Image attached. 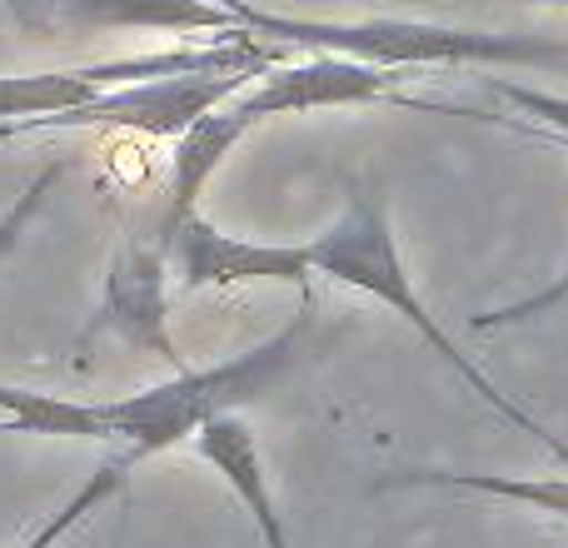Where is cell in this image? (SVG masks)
Returning <instances> with one entry per match:
<instances>
[{"label":"cell","mask_w":568,"mask_h":548,"mask_svg":"<svg viewBox=\"0 0 568 548\" xmlns=\"http://www.w3.org/2000/svg\"><path fill=\"white\" fill-rule=\"evenodd\" d=\"M235 20L275 45H300L314 55H349L384 70H419V65H544L568 70V40L544 35H494V30L439 26V20H304L275 16L250 0H235Z\"/></svg>","instance_id":"1"},{"label":"cell","mask_w":568,"mask_h":548,"mask_svg":"<svg viewBox=\"0 0 568 548\" xmlns=\"http://www.w3.org/2000/svg\"><path fill=\"white\" fill-rule=\"evenodd\" d=\"M310 260H314V274H324V280H334V284H349V290H359V294H369V300L389 304L404 324H414V334H419V339L429 344V349L439 354V359L449 364V369L459 374V379L469 384V389L479 394L494 414H504L514 429L534 434V439H539L554 459L568 464V444L554 439V434L544 429L529 409H519L509 394H499V384H494L489 374H484L479 364H474L469 354L449 339V334H444V324L424 309L419 290H414L409 270H404V260H399V240H394L389 210H384V200L374 195V190H349L344 215L334 220L324 235L310 240Z\"/></svg>","instance_id":"2"},{"label":"cell","mask_w":568,"mask_h":548,"mask_svg":"<svg viewBox=\"0 0 568 548\" xmlns=\"http://www.w3.org/2000/svg\"><path fill=\"white\" fill-rule=\"evenodd\" d=\"M310 324H314V309L304 304L280 334H270L265 344L235 354V359L210 364V369H185L170 384H155V389L95 404L110 439L125 444L130 464L150 459V454H165L175 444H190L200 434V424H210L215 414H240L245 404L265 399L304 354Z\"/></svg>","instance_id":"3"},{"label":"cell","mask_w":568,"mask_h":548,"mask_svg":"<svg viewBox=\"0 0 568 548\" xmlns=\"http://www.w3.org/2000/svg\"><path fill=\"white\" fill-rule=\"evenodd\" d=\"M260 70H220V75H160L135 85L100 90L95 100L60 115H36L0 125V135H36V130H135V135H185L195 120L235 100L245 85H255Z\"/></svg>","instance_id":"4"},{"label":"cell","mask_w":568,"mask_h":548,"mask_svg":"<svg viewBox=\"0 0 568 548\" xmlns=\"http://www.w3.org/2000/svg\"><path fill=\"white\" fill-rule=\"evenodd\" d=\"M170 270L180 290H235V284H294L310 290L314 260L310 245H255L215 230L205 215H190L170 230Z\"/></svg>","instance_id":"5"},{"label":"cell","mask_w":568,"mask_h":548,"mask_svg":"<svg viewBox=\"0 0 568 548\" xmlns=\"http://www.w3.org/2000/svg\"><path fill=\"white\" fill-rule=\"evenodd\" d=\"M165 270H170V250L165 240L145 245V240H125V250L115 255L105 280V300H100L95 319L80 334V349H90L95 334H115L130 349L155 354L165 359L175 374H185L175 339H170V319H165Z\"/></svg>","instance_id":"6"},{"label":"cell","mask_w":568,"mask_h":548,"mask_svg":"<svg viewBox=\"0 0 568 548\" xmlns=\"http://www.w3.org/2000/svg\"><path fill=\"white\" fill-rule=\"evenodd\" d=\"M399 70L364 65L349 55H310L300 65H275L235 95V110L250 115V125L270 115H300V110H329V105H374L389 100L399 85Z\"/></svg>","instance_id":"7"},{"label":"cell","mask_w":568,"mask_h":548,"mask_svg":"<svg viewBox=\"0 0 568 548\" xmlns=\"http://www.w3.org/2000/svg\"><path fill=\"white\" fill-rule=\"evenodd\" d=\"M190 449L220 474V479L235 489V499L250 509L265 548H290V534H284V514L275 504V489H270L265 459H260V439L245 424V414H215L210 424H200V434L190 439Z\"/></svg>","instance_id":"8"},{"label":"cell","mask_w":568,"mask_h":548,"mask_svg":"<svg viewBox=\"0 0 568 548\" xmlns=\"http://www.w3.org/2000/svg\"><path fill=\"white\" fill-rule=\"evenodd\" d=\"M250 130H255L250 115H240L235 100H225V105L210 110L205 120H195L185 135H175V150H170V210H165V220H160V240H170V230H175L180 220L195 215L210 175H215L220 160H225Z\"/></svg>","instance_id":"9"},{"label":"cell","mask_w":568,"mask_h":548,"mask_svg":"<svg viewBox=\"0 0 568 548\" xmlns=\"http://www.w3.org/2000/svg\"><path fill=\"white\" fill-rule=\"evenodd\" d=\"M50 26H160V30H235V6L220 0H45Z\"/></svg>","instance_id":"10"},{"label":"cell","mask_w":568,"mask_h":548,"mask_svg":"<svg viewBox=\"0 0 568 548\" xmlns=\"http://www.w3.org/2000/svg\"><path fill=\"white\" fill-rule=\"evenodd\" d=\"M379 489H464V494H489V499L529 504L539 514L568 519V479H509V474H464V469H389Z\"/></svg>","instance_id":"11"},{"label":"cell","mask_w":568,"mask_h":548,"mask_svg":"<svg viewBox=\"0 0 568 548\" xmlns=\"http://www.w3.org/2000/svg\"><path fill=\"white\" fill-rule=\"evenodd\" d=\"M0 414H6V429H20V434H50V439H110V429H105V419H100L95 404L60 399V394H36V389L0 384Z\"/></svg>","instance_id":"12"},{"label":"cell","mask_w":568,"mask_h":548,"mask_svg":"<svg viewBox=\"0 0 568 548\" xmlns=\"http://www.w3.org/2000/svg\"><path fill=\"white\" fill-rule=\"evenodd\" d=\"M95 95H100V85L85 75V65L40 70V75H0V125L36 120V115H60V110H75Z\"/></svg>","instance_id":"13"},{"label":"cell","mask_w":568,"mask_h":548,"mask_svg":"<svg viewBox=\"0 0 568 548\" xmlns=\"http://www.w3.org/2000/svg\"><path fill=\"white\" fill-rule=\"evenodd\" d=\"M125 474H130V459H110V464H100V469L90 474V479L80 484V489L70 494V499L60 504V509L50 514V519L40 524V529L30 534V539L20 544V548H55V544L65 539L70 529H80V524H85L90 514L100 509V504H105V499H115V494L125 489Z\"/></svg>","instance_id":"14"},{"label":"cell","mask_w":568,"mask_h":548,"mask_svg":"<svg viewBox=\"0 0 568 548\" xmlns=\"http://www.w3.org/2000/svg\"><path fill=\"white\" fill-rule=\"evenodd\" d=\"M60 175H65V165H60V160H55V165H45V170H40V175L16 195V205L0 215V260H6L10 250L20 245V235L30 230V220L45 210V200H50V190L60 185Z\"/></svg>","instance_id":"15"},{"label":"cell","mask_w":568,"mask_h":548,"mask_svg":"<svg viewBox=\"0 0 568 548\" xmlns=\"http://www.w3.org/2000/svg\"><path fill=\"white\" fill-rule=\"evenodd\" d=\"M568 300V274H559L554 284H544L539 294H529V300H514V304H504V309H494V314H474V329H504V324H524V319H539V314H549L554 304H564Z\"/></svg>","instance_id":"16"},{"label":"cell","mask_w":568,"mask_h":548,"mask_svg":"<svg viewBox=\"0 0 568 548\" xmlns=\"http://www.w3.org/2000/svg\"><path fill=\"white\" fill-rule=\"evenodd\" d=\"M424 110H444V115H469V120H494V125L514 130V135H524V140H539V145L568 150V135H559V130H544V125H529V120H519V115H479V110H464V105H424Z\"/></svg>","instance_id":"17"},{"label":"cell","mask_w":568,"mask_h":548,"mask_svg":"<svg viewBox=\"0 0 568 548\" xmlns=\"http://www.w3.org/2000/svg\"><path fill=\"white\" fill-rule=\"evenodd\" d=\"M6 10L20 20L26 30H50V10L45 0H6Z\"/></svg>","instance_id":"18"},{"label":"cell","mask_w":568,"mask_h":548,"mask_svg":"<svg viewBox=\"0 0 568 548\" xmlns=\"http://www.w3.org/2000/svg\"><path fill=\"white\" fill-rule=\"evenodd\" d=\"M539 6H568V0H539Z\"/></svg>","instance_id":"19"},{"label":"cell","mask_w":568,"mask_h":548,"mask_svg":"<svg viewBox=\"0 0 568 548\" xmlns=\"http://www.w3.org/2000/svg\"><path fill=\"white\" fill-rule=\"evenodd\" d=\"M220 6H235V0H220Z\"/></svg>","instance_id":"20"}]
</instances>
